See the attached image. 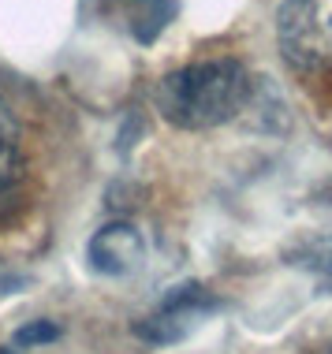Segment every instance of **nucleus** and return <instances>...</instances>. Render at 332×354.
<instances>
[{
    "label": "nucleus",
    "mask_w": 332,
    "mask_h": 354,
    "mask_svg": "<svg viewBox=\"0 0 332 354\" xmlns=\"http://www.w3.org/2000/svg\"><path fill=\"white\" fill-rule=\"evenodd\" d=\"M250 97V71L235 56H213L168 71L154 90L160 120L176 131H210L235 120Z\"/></svg>",
    "instance_id": "obj_1"
},
{
    "label": "nucleus",
    "mask_w": 332,
    "mask_h": 354,
    "mask_svg": "<svg viewBox=\"0 0 332 354\" xmlns=\"http://www.w3.org/2000/svg\"><path fill=\"white\" fill-rule=\"evenodd\" d=\"M277 41L295 71L332 68V0H284L277 12Z\"/></svg>",
    "instance_id": "obj_2"
},
{
    "label": "nucleus",
    "mask_w": 332,
    "mask_h": 354,
    "mask_svg": "<svg viewBox=\"0 0 332 354\" xmlns=\"http://www.w3.org/2000/svg\"><path fill=\"white\" fill-rule=\"evenodd\" d=\"M216 310H221V302L213 291H205L202 283H179L146 317L135 321V336L142 343H154V347H168V343H179L198 332Z\"/></svg>",
    "instance_id": "obj_3"
},
{
    "label": "nucleus",
    "mask_w": 332,
    "mask_h": 354,
    "mask_svg": "<svg viewBox=\"0 0 332 354\" xmlns=\"http://www.w3.org/2000/svg\"><path fill=\"white\" fill-rule=\"evenodd\" d=\"M86 261L98 276H131L138 272V265L146 261V239L135 224L127 220H116V224H105L101 232H93V239L86 243Z\"/></svg>",
    "instance_id": "obj_4"
},
{
    "label": "nucleus",
    "mask_w": 332,
    "mask_h": 354,
    "mask_svg": "<svg viewBox=\"0 0 332 354\" xmlns=\"http://www.w3.org/2000/svg\"><path fill=\"white\" fill-rule=\"evenodd\" d=\"M19 187H23V146H19V127L12 112L0 101V209L12 205Z\"/></svg>",
    "instance_id": "obj_5"
},
{
    "label": "nucleus",
    "mask_w": 332,
    "mask_h": 354,
    "mask_svg": "<svg viewBox=\"0 0 332 354\" xmlns=\"http://www.w3.org/2000/svg\"><path fill=\"white\" fill-rule=\"evenodd\" d=\"M299 265H306V269H314L321 280H325L332 287V232L329 235H317V239H310L306 246H302V254H299Z\"/></svg>",
    "instance_id": "obj_6"
},
{
    "label": "nucleus",
    "mask_w": 332,
    "mask_h": 354,
    "mask_svg": "<svg viewBox=\"0 0 332 354\" xmlns=\"http://www.w3.org/2000/svg\"><path fill=\"white\" fill-rule=\"evenodd\" d=\"M53 339H60V324L49 321V317L23 324V328H19L15 336H12L15 347H42V343H53Z\"/></svg>",
    "instance_id": "obj_7"
}]
</instances>
